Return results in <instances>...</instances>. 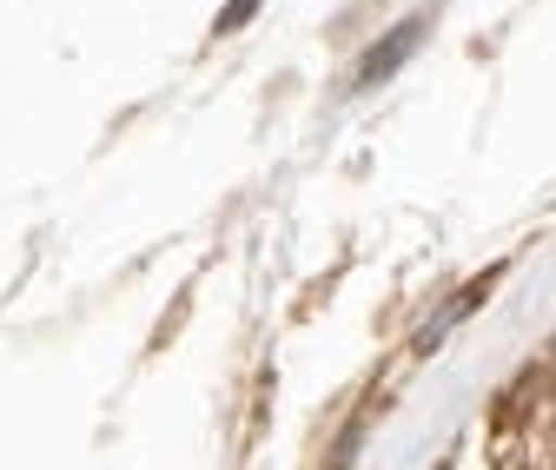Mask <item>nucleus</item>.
<instances>
[{"label":"nucleus","instance_id":"nucleus-1","mask_svg":"<svg viewBox=\"0 0 556 470\" xmlns=\"http://www.w3.org/2000/svg\"><path fill=\"white\" fill-rule=\"evenodd\" d=\"M417 40H425V14H410V21H397L384 40H371V47L358 53V66H352V74H358V87H378V80H391V74H397V60H404Z\"/></svg>","mask_w":556,"mask_h":470},{"label":"nucleus","instance_id":"nucleus-2","mask_svg":"<svg viewBox=\"0 0 556 470\" xmlns=\"http://www.w3.org/2000/svg\"><path fill=\"white\" fill-rule=\"evenodd\" d=\"M477 298H483V292H464V298H451V305H444V312H438L425 331H417V352H438V345H444V331H451V325H457V318H464Z\"/></svg>","mask_w":556,"mask_h":470},{"label":"nucleus","instance_id":"nucleus-3","mask_svg":"<svg viewBox=\"0 0 556 470\" xmlns=\"http://www.w3.org/2000/svg\"><path fill=\"white\" fill-rule=\"evenodd\" d=\"M252 14H258V0H232V8L219 14V34H232V27H245Z\"/></svg>","mask_w":556,"mask_h":470}]
</instances>
